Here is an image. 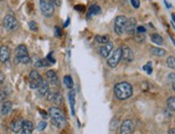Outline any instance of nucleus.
<instances>
[{"instance_id": "1", "label": "nucleus", "mask_w": 175, "mask_h": 134, "mask_svg": "<svg viewBox=\"0 0 175 134\" xmlns=\"http://www.w3.org/2000/svg\"><path fill=\"white\" fill-rule=\"evenodd\" d=\"M132 86L127 82H121L115 85L114 93L118 100H127L132 96Z\"/></svg>"}, {"instance_id": "2", "label": "nucleus", "mask_w": 175, "mask_h": 134, "mask_svg": "<svg viewBox=\"0 0 175 134\" xmlns=\"http://www.w3.org/2000/svg\"><path fill=\"white\" fill-rule=\"evenodd\" d=\"M48 115H50L51 121L55 127L62 129V128L66 126V117H64V113L60 108H58L57 106H52V107L48 109Z\"/></svg>"}, {"instance_id": "3", "label": "nucleus", "mask_w": 175, "mask_h": 134, "mask_svg": "<svg viewBox=\"0 0 175 134\" xmlns=\"http://www.w3.org/2000/svg\"><path fill=\"white\" fill-rule=\"evenodd\" d=\"M15 62L24 64H27L30 62V57H29L26 45L21 44L16 47V50H15Z\"/></svg>"}, {"instance_id": "4", "label": "nucleus", "mask_w": 175, "mask_h": 134, "mask_svg": "<svg viewBox=\"0 0 175 134\" xmlns=\"http://www.w3.org/2000/svg\"><path fill=\"white\" fill-rule=\"evenodd\" d=\"M40 9L45 17H51L55 12V5L51 0H40Z\"/></svg>"}, {"instance_id": "5", "label": "nucleus", "mask_w": 175, "mask_h": 134, "mask_svg": "<svg viewBox=\"0 0 175 134\" xmlns=\"http://www.w3.org/2000/svg\"><path fill=\"white\" fill-rule=\"evenodd\" d=\"M121 60V48L118 47L115 51H112V53L110 54L109 59H107V64L111 68H116L118 66V64Z\"/></svg>"}, {"instance_id": "6", "label": "nucleus", "mask_w": 175, "mask_h": 134, "mask_svg": "<svg viewBox=\"0 0 175 134\" xmlns=\"http://www.w3.org/2000/svg\"><path fill=\"white\" fill-rule=\"evenodd\" d=\"M3 26H5V28L8 29V30L14 31L18 28L19 25H18L17 19L15 18L13 15L8 14V15H5V18H3Z\"/></svg>"}, {"instance_id": "7", "label": "nucleus", "mask_w": 175, "mask_h": 134, "mask_svg": "<svg viewBox=\"0 0 175 134\" xmlns=\"http://www.w3.org/2000/svg\"><path fill=\"white\" fill-rule=\"evenodd\" d=\"M127 23V17L124 15H119L115 18V23H114V30H115L116 34L121 35L125 32V26Z\"/></svg>"}, {"instance_id": "8", "label": "nucleus", "mask_w": 175, "mask_h": 134, "mask_svg": "<svg viewBox=\"0 0 175 134\" xmlns=\"http://www.w3.org/2000/svg\"><path fill=\"white\" fill-rule=\"evenodd\" d=\"M42 76L39 74V72H37L36 70L31 71L29 74V87L31 89H37L40 83L42 82Z\"/></svg>"}, {"instance_id": "9", "label": "nucleus", "mask_w": 175, "mask_h": 134, "mask_svg": "<svg viewBox=\"0 0 175 134\" xmlns=\"http://www.w3.org/2000/svg\"><path fill=\"white\" fill-rule=\"evenodd\" d=\"M121 48V59L125 62H131L134 59V55L133 52L131 51L130 47H128L127 45H123Z\"/></svg>"}, {"instance_id": "10", "label": "nucleus", "mask_w": 175, "mask_h": 134, "mask_svg": "<svg viewBox=\"0 0 175 134\" xmlns=\"http://www.w3.org/2000/svg\"><path fill=\"white\" fill-rule=\"evenodd\" d=\"M135 29H137V21H135L134 17L127 18V23H126L125 26V32L129 35H133L135 32Z\"/></svg>"}, {"instance_id": "11", "label": "nucleus", "mask_w": 175, "mask_h": 134, "mask_svg": "<svg viewBox=\"0 0 175 134\" xmlns=\"http://www.w3.org/2000/svg\"><path fill=\"white\" fill-rule=\"evenodd\" d=\"M133 129H134V125H133L132 120L127 119L121 123V134H132Z\"/></svg>"}, {"instance_id": "12", "label": "nucleus", "mask_w": 175, "mask_h": 134, "mask_svg": "<svg viewBox=\"0 0 175 134\" xmlns=\"http://www.w3.org/2000/svg\"><path fill=\"white\" fill-rule=\"evenodd\" d=\"M50 91V84L46 80H42V82L40 83V85L37 88V92H38L39 96H44L48 94V92Z\"/></svg>"}, {"instance_id": "13", "label": "nucleus", "mask_w": 175, "mask_h": 134, "mask_svg": "<svg viewBox=\"0 0 175 134\" xmlns=\"http://www.w3.org/2000/svg\"><path fill=\"white\" fill-rule=\"evenodd\" d=\"M112 51H113V43L112 42H107V43H105V44H103V45H101L100 46V48H99V54L101 55L102 57H109L110 56V54L112 53Z\"/></svg>"}, {"instance_id": "14", "label": "nucleus", "mask_w": 175, "mask_h": 134, "mask_svg": "<svg viewBox=\"0 0 175 134\" xmlns=\"http://www.w3.org/2000/svg\"><path fill=\"white\" fill-rule=\"evenodd\" d=\"M46 80L48 82V84L53 87H57L58 86V76H57L56 72L53 70H48L46 72Z\"/></svg>"}, {"instance_id": "15", "label": "nucleus", "mask_w": 175, "mask_h": 134, "mask_svg": "<svg viewBox=\"0 0 175 134\" xmlns=\"http://www.w3.org/2000/svg\"><path fill=\"white\" fill-rule=\"evenodd\" d=\"M11 57V51L8 46L5 45H2V46L0 47V61L1 62H7L8 60L10 59Z\"/></svg>"}, {"instance_id": "16", "label": "nucleus", "mask_w": 175, "mask_h": 134, "mask_svg": "<svg viewBox=\"0 0 175 134\" xmlns=\"http://www.w3.org/2000/svg\"><path fill=\"white\" fill-rule=\"evenodd\" d=\"M46 98H48V101L54 102V103L58 104V105H61L62 104V96L59 92H54V93H52V92L48 91V94H46Z\"/></svg>"}, {"instance_id": "17", "label": "nucleus", "mask_w": 175, "mask_h": 134, "mask_svg": "<svg viewBox=\"0 0 175 134\" xmlns=\"http://www.w3.org/2000/svg\"><path fill=\"white\" fill-rule=\"evenodd\" d=\"M23 123H24V119H21V118H17V119L13 120L12 123H11V130L14 133L21 132V128H23Z\"/></svg>"}, {"instance_id": "18", "label": "nucleus", "mask_w": 175, "mask_h": 134, "mask_svg": "<svg viewBox=\"0 0 175 134\" xmlns=\"http://www.w3.org/2000/svg\"><path fill=\"white\" fill-rule=\"evenodd\" d=\"M33 132V125L29 120H24L23 128H21V134H32Z\"/></svg>"}, {"instance_id": "19", "label": "nucleus", "mask_w": 175, "mask_h": 134, "mask_svg": "<svg viewBox=\"0 0 175 134\" xmlns=\"http://www.w3.org/2000/svg\"><path fill=\"white\" fill-rule=\"evenodd\" d=\"M12 102L11 101H5L2 103V106H1V115L2 116H7L8 114H10V112L12 111Z\"/></svg>"}, {"instance_id": "20", "label": "nucleus", "mask_w": 175, "mask_h": 134, "mask_svg": "<svg viewBox=\"0 0 175 134\" xmlns=\"http://www.w3.org/2000/svg\"><path fill=\"white\" fill-rule=\"evenodd\" d=\"M110 41V38L107 35H96L95 37V42L99 45H103L105 43H107Z\"/></svg>"}, {"instance_id": "21", "label": "nucleus", "mask_w": 175, "mask_h": 134, "mask_svg": "<svg viewBox=\"0 0 175 134\" xmlns=\"http://www.w3.org/2000/svg\"><path fill=\"white\" fill-rule=\"evenodd\" d=\"M150 40L153 43H155V44L157 45H162L163 44V38L161 37L160 34H158V33H154V34L150 35Z\"/></svg>"}, {"instance_id": "22", "label": "nucleus", "mask_w": 175, "mask_h": 134, "mask_svg": "<svg viewBox=\"0 0 175 134\" xmlns=\"http://www.w3.org/2000/svg\"><path fill=\"white\" fill-rule=\"evenodd\" d=\"M150 53L153 55H156V56L162 57L166 55V51L163 48H159V47H150Z\"/></svg>"}, {"instance_id": "23", "label": "nucleus", "mask_w": 175, "mask_h": 134, "mask_svg": "<svg viewBox=\"0 0 175 134\" xmlns=\"http://www.w3.org/2000/svg\"><path fill=\"white\" fill-rule=\"evenodd\" d=\"M69 101H70V105H71L72 114L74 115V103H75V91L71 90L69 92Z\"/></svg>"}, {"instance_id": "24", "label": "nucleus", "mask_w": 175, "mask_h": 134, "mask_svg": "<svg viewBox=\"0 0 175 134\" xmlns=\"http://www.w3.org/2000/svg\"><path fill=\"white\" fill-rule=\"evenodd\" d=\"M64 85H66V87L69 88V89H72L73 88V80H72V77L70 75H66L64 77Z\"/></svg>"}, {"instance_id": "25", "label": "nucleus", "mask_w": 175, "mask_h": 134, "mask_svg": "<svg viewBox=\"0 0 175 134\" xmlns=\"http://www.w3.org/2000/svg\"><path fill=\"white\" fill-rule=\"evenodd\" d=\"M100 12H101V8L97 5H91L89 9V15H97L99 14ZM89 15H88V16H89Z\"/></svg>"}, {"instance_id": "26", "label": "nucleus", "mask_w": 175, "mask_h": 134, "mask_svg": "<svg viewBox=\"0 0 175 134\" xmlns=\"http://www.w3.org/2000/svg\"><path fill=\"white\" fill-rule=\"evenodd\" d=\"M167 64L170 69L175 70V57L174 56H169L167 59Z\"/></svg>"}, {"instance_id": "27", "label": "nucleus", "mask_w": 175, "mask_h": 134, "mask_svg": "<svg viewBox=\"0 0 175 134\" xmlns=\"http://www.w3.org/2000/svg\"><path fill=\"white\" fill-rule=\"evenodd\" d=\"M167 103H168V107L170 108L171 111H175V96L169 98Z\"/></svg>"}, {"instance_id": "28", "label": "nucleus", "mask_w": 175, "mask_h": 134, "mask_svg": "<svg viewBox=\"0 0 175 134\" xmlns=\"http://www.w3.org/2000/svg\"><path fill=\"white\" fill-rule=\"evenodd\" d=\"M7 89H8V87L0 89V100H5L10 94V90H7Z\"/></svg>"}, {"instance_id": "29", "label": "nucleus", "mask_w": 175, "mask_h": 134, "mask_svg": "<svg viewBox=\"0 0 175 134\" xmlns=\"http://www.w3.org/2000/svg\"><path fill=\"white\" fill-rule=\"evenodd\" d=\"M29 28H30L31 31H38V25H37L36 21H31L30 23H29Z\"/></svg>"}, {"instance_id": "30", "label": "nucleus", "mask_w": 175, "mask_h": 134, "mask_svg": "<svg viewBox=\"0 0 175 134\" xmlns=\"http://www.w3.org/2000/svg\"><path fill=\"white\" fill-rule=\"evenodd\" d=\"M45 128H46V123H45V121H40V123H38V130H39V131H43Z\"/></svg>"}, {"instance_id": "31", "label": "nucleus", "mask_w": 175, "mask_h": 134, "mask_svg": "<svg viewBox=\"0 0 175 134\" xmlns=\"http://www.w3.org/2000/svg\"><path fill=\"white\" fill-rule=\"evenodd\" d=\"M137 33H144L146 32V28L144 26H137V29H135Z\"/></svg>"}, {"instance_id": "32", "label": "nucleus", "mask_w": 175, "mask_h": 134, "mask_svg": "<svg viewBox=\"0 0 175 134\" xmlns=\"http://www.w3.org/2000/svg\"><path fill=\"white\" fill-rule=\"evenodd\" d=\"M143 69H144V70L146 71L148 74H151V71H153V70H151V64H150V62H148L146 66L143 67Z\"/></svg>"}, {"instance_id": "33", "label": "nucleus", "mask_w": 175, "mask_h": 134, "mask_svg": "<svg viewBox=\"0 0 175 134\" xmlns=\"http://www.w3.org/2000/svg\"><path fill=\"white\" fill-rule=\"evenodd\" d=\"M61 34H62V32H61V30H60L59 27L58 26L55 27V35H56V37H60Z\"/></svg>"}, {"instance_id": "34", "label": "nucleus", "mask_w": 175, "mask_h": 134, "mask_svg": "<svg viewBox=\"0 0 175 134\" xmlns=\"http://www.w3.org/2000/svg\"><path fill=\"white\" fill-rule=\"evenodd\" d=\"M131 5H132L135 9H137V8L140 7V1L139 0H131Z\"/></svg>"}, {"instance_id": "35", "label": "nucleus", "mask_w": 175, "mask_h": 134, "mask_svg": "<svg viewBox=\"0 0 175 134\" xmlns=\"http://www.w3.org/2000/svg\"><path fill=\"white\" fill-rule=\"evenodd\" d=\"M51 1H52L55 7H60L61 5V0H51Z\"/></svg>"}, {"instance_id": "36", "label": "nucleus", "mask_w": 175, "mask_h": 134, "mask_svg": "<svg viewBox=\"0 0 175 134\" xmlns=\"http://www.w3.org/2000/svg\"><path fill=\"white\" fill-rule=\"evenodd\" d=\"M3 80H5V74H3V73L0 71V85L2 84Z\"/></svg>"}, {"instance_id": "37", "label": "nucleus", "mask_w": 175, "mask_h": 134, "mask_svg": "<svg viewBox=\"0 0 175 134\" xmlns=\"http://www.w3.org/2000/svg\"><path fill=\"white\" fill-rule=\"evenodd\" d=\"M169 80H175V74H174V73H173V74H169Z\"/></svg>"}, {"instance_id": "38", "label": "nucleus", "mask_w": 175, "mask_h": 134, "mask_svg": "<svg viewBox=\"0 0 175 134\" xmlns=\"http://www.w3.org/2000/svg\"><path fill=\"white\" fill-rule=\"evenodd\" d=\"M169 134H175V128H172V129L169 130Z\"/></svg>"}, {"instance_id": "39", "label": "nucleus", "mask_w": 175, "mask_h": 134, "mask_svg": "<svg viewBox=\"0 0 175 134\" xmlns=\"http://www.w3.org/2000/svg\"><path fill=\"white\" fill-rule=\"evenodd\" d=\"M69 24H70V18L67 19V21H66V23H64V27H68Z\"/></svg>"}, {"instance_id": "40", "label": "nucleus", "mask_w": 175, "mask_h": 134, "mask_svg": "<svg viewBox=\"0 0 175 134\" xmlns=\"http://www.w3.org/2000/svg\"><path fill=\"white\" fill-rule=\"evenodd\" d=\"M172 87H173V90L175 91V80H174V83H173V86H172Z\"/></svg>"}, {"instance_id": "41", "label": "nucleus", "mask_w": 175, "mask_h": 134, "mask_svg": "<svg viewBox=\"0 0 175 134\" xmlns=\"http://www.w3.org/2000/svg\"><path fill=\"white\" fill-rule=\"evenodd\" d=\"M172 18H173V21H175V14H172Z\"/></svg>"}]
</instances>
